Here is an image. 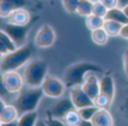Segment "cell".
<instances>
[{"instance_id": "obj_4", "label": "cell", "mask_w": 128, "mask_h": 126, "mask_svg": "<svg viewBox=\"0 0 128 126\" xmlns=\"http://www.w3.org/2000/svg\"><path fill=\"white\" fill-rule=\"evenodd\" d=\"M48 66L43 60L36 59L26 66L24 73V82L28 87H40L47 77Z\"/></svg>"}, {"instance_id": "obj_22", "label": "cell", "mask_w": 128, "mask_h": 126, "mask_svg": "<svg viewBox=\"0 0 128 126\" xmlns=\"http://www.w3.org/2000/svg\"><path fill=\"white\" fill-rule=\"evenodd\" d=\"M92 7H93V2L90 1V0H80L76 13L80 16L88 17V16L92 15Z\"/></svg>"}, {"instance_id": "obj_26", "label": "cell", "mask_w": 128, "mask_h": 126, "mask_svg": "<svg viewBox=\"0 0 128 126\" xmlns=\"http://www.w3.org/2000/svg\"><path fill=\"white\" fill-rule=\"evenodd\" d=\"M107 13H108V8L104 6V4L98 0V1L93 2V7H92V14L96 16H99V17H106Z\"/></svg>"}, {"instance_id": "obj_8", "label": "cell", "mask_w": 128, "mask_h": 126, "mask_svg": "<svg viewBox=\"0 0 128 126\" xmlns=\"http://www.w3.org/2000/svg\"><path fill=\"white\" fill-rule=\"evenodd\" d=\"M1 77L4 87L10 93L19 92L22 90V84H24V79L19 73H17L16 71H8V72H4Z\"/></svg>"}, {"instance_id": "obj_41", "label": "cell", "mask_w": 128, "mask_h": 126, "mask_svg": "<svg viewBox=\"0 0 128 126\" xmlns=\"http://www.w3.org/2000/svg\"><path fill=\"white\" fill-rule=\"evenodd\" d=\"M2 55H4V54H2L1 52H0V61H1V59H2Z\"/></svg>"}, {"instance_id": "obj_32", "label": "cell", "mask_w": 128, "mask_h": 126, "mask_svg": "<svg viewBox=\"0 0 128 126\" xmlns=\"http://www.w3.org/2000/svg\"><path fill=\"white\" fill-rule=\"evenodd\" d=\"M122 60H124V70L125 73L128 77V49L125 50L124 52V56H122Z\"/></svg>"}, {"instance_id": "obj_25", "label": "cell", "mask_w": 128, "mask_h": 126, "mask_svg": "<svg viewBox=\"0 0 128 126\" xmlns=\"http://www.w3.org/2000/svg\"><path fill=\"white\" fill-rule=\"evenodd\" d=\"M0 41L7 46V49H8L9 52L15 51L16 47H17L15 44V42H14V41L11 40L10 36L6 33V31H0Z\"/></svg>"}, {"instance_id": "obj_5", "label": "cell", "mask_w": 128, "mask_h": 126, "mask_svg": "<svg viewBox=\"0 0 128 126\" xmlns=\"http://www.w3.org/2000/svg\"><path fill=\"white\" fill-rule=\"evenodd\" d=\"M40 87L44 91V95L50 98H60L65 90L64 81L55 77H46Z\"/></svg>"}, {"instance_id": "obj_24", "label": "cell", "mask_w": 128, "mask_h": 126, "mask_svg": "<svg viewBox=\"0 0 128 126\" xmlns=\"http://www.w3.org/2000/svg\"><path fill=\"white\" fill-rule=\"evenodd\" d=\"M98 107H96L94 105L93 106H88V107H83V108H80L78 109L79 111L80 116H81L83 119H86V120H91L96 113L98 111Z\"/></svg>"}, {"instance_id": "obj_31", "label": "cell", "mask_w": 128, "mask_h": 126, "mask_svg": "<svg viewBox=\"0 0 128 126\" xmlns=\"http://www.w3.org/2000/svg\"><path fill=\"white\" fill-rule=\"evenodd\" d=\"M101 4H104L108 9L115 8V7L119 6V1L118 0H99Z\"/></svg>"}, {"instance_id": "obj_17", "label": "cell", "mask_w": 128, "mask_h": 126, "mask_svg": "<svg viewBox=\"0 0 128 126\" xmlns=\"http://www.w3.org/2000/svg\"><path fill=\"white\" fill-rule=\"evenodd\" d=\"M63 122L65 123L68 126H81V123L83 120V118L80 116L79 111L76 108L70 110L63 118Z\"/></svg>"}, {"instance_id": "obj_18", "label": "cell", "mask_w": 128, "mask_h": 126, "mask_svg": "<svg viewBox=\"0 0 128 126\" xmlns=\"http://www.w3.org/2000/svg\"><path fill=\"white\" fill-rule=\"evenodd\" d=\"M37 116L38 114L36 110L24 113L18 119V126H35L38 120Z\"/></svg>"}, {"instance_id": "obj_27", "label": "cell", "mask_w": 128, "mask_h": 126, "mask_svg": "<svg viewBox=\"0 0 128 126\" xmlns=\"http://www.w3.org/2000/svg\"><path fill=\"white\" fill-rule=\"evenodd\" d=\"M14 10H16V9L10 4L6 1H0V17H9Z\"/></svg>"}, {"instance_id": "obj_38", "label": "cell", "mask_w": 128, "mask_h": 126, "mask_svg": "<svg viewBox=\"0 0 128 126\" xmlns=\"http://www.w3.org/2000/svg\"><path fill=\"white\" fill-rule=\"evenodd\" d=\"M35 126H48V125L46 124V122H45L44 119H38Z\"/></svg>"}, {"instance_id": "obj_39", "label": "cell", "mask_w": 128, "mask_h": 126, "mask_svg": "<svg viewBox=\"0 0 128 126\" xmlns=\"http://www.w3.org/2000/svg\"><path fill=\"white\" fill-rule=\"evenodd\" d=\"M119 1V7L120 8H122V7H125L126 5H128V0H118Z\"/></svg>"}, {"instance_id": "obj_21", "label": "cell", "mask_w": 128, "mask_h": 126, "mask_svg": "<svg viewBox=\"0 0 128 126\" xmlns=\"http://www.w3.org/2000/svg\"><path fill=\"white\" fill-rule=\"evenodd\" d=\"M91 38L92 41L98 45H104L107 42H108V37L109 35L107 34V32L102 28H98V29H94V31H91Z\"/></svg>"}, {"instance_id": "obj_9", "label": "cell", "mask_w": 128, "mask_h": 126, "mask_svg": "<svg viewBox=\"0 0 128 126\" xmlns=\"http://www.w3.org/2000/svg\"><path fill=\"white\" fill-rule=\"evenodd\" d=\"M55 32L50 25H43L37 32L35 37V44L40 47H50L54 44Z\"/></svg>"}, {"instance_id": "obj_12", "label": "cell", "mask_w": 128, "mask_h": 126, "mask_svg": "<svg viewBox=\"0 0 128 126\" xmlns=\"http://www.w3.org/2000/svg\"><path fill=\"white\" fill-rule=\"evenodd\" d=\"M91 122L93 126H114L112 116L107 109H98Z\"/></svg>"}, {"instance_id": "obj_6", "label": "cell", "mask_w": 128, "mask_h": 126, "mask_svg": "<svg viewBox=\"0 0 128 126\" xmlns=\"http://www.w3.org/2000/svg\"><path fill=\"white\" fill-rule=\"evenodd\" d=\"M28 27L22 26V25H16V24H11V23H8V24L4 26V31L11 37V40L15 42L16 46H22L25 45V41H26L27 37V33H28Z\"/></svg>"}, {"instance_id": "obj_2", "label": "cell", "mask_w": 128, "mask_h": 126, "mask_svg": "<svg viewBox=\"0 0 128 126\" xmlns=\"http://www.w3.org/2000/svg\"><path fill=\"white\" fill-rule=\"evenodd\" d=\"M34 53V47L32 44H26L16 49L15 51L8 52L0 61V71L8 72V71H16L22 68Z\"/></svg>"}, {"instance_id": "obj_14", "label": "cell", "mask_w": 128, "mask_h": 126, "mask_svg": "<svg viewBox=\"0 0 128 126\" xmlns=\"http://www.w3.org/2000/svg\"><path fill=\"white\" fill-rule=\"evenodd\" d=\"M100 93L108 96L114 100L115 97V81L111 75H104L100 80Z\"/></svg>"}, {"instance_id": "obj_15", "label": "cell", "mask_w": 128, "mask_h": 126, "mask_svg": "<svg viewBox=\"0 0 128 126\" xmlns=\"http://www.w3.org/2000/svg\"><path fill=\"white\" fill-rule=\"evenodd\" d=\"M104 19L106 20H116V22L120 23V24H122V25L128 24V17L125 15L122 8H120V7H115V8L108 9V13H107Z\"/></svg>"}, {"instance_id": "obj_33", "label": "cell", "mask_w": 128, "mask_h": 126, "mask_svg": "<svg viewBox=\"0 0 128 126\" xmlns=\"http://www.w3.org/2000/svg\"><path fill=\"white\" fill-rule=\"evenodd\" d=\"M9 91L7 90V88L4 87V82H2V77H0V97H4L8 93Z\"/></svg>"}, {"instance_id": "obj_10", "label": "cell", "mask_w": 128, "mask_h": 126, "mask_svg": "<svg viewBox=\"0 0 128 126\" xmlns=\"http://www.w3.org/2000/svg\"><path fill=\"white\" fill-rule=\"evenodd\" d=\"M94 72H90L86 74L84 82L82 84L83 90L86 92V95L91 98L94 99L100 93V80L97 78V75L93 74Z\"/></svg>"}, {"instance_id": "obj_16", "label": "cell", "mask_w": 128, "mask_h": 126, "mask_svg": "<svg viewBox=\"0 0 128 126\" xmlns=\"http://www.w3.org/2000/svg\"><path fill=\"white\" fill-rule=\"evenodd\" d=\"M18 117V109L16 106L7 105L0 115V123H8L16 120Z\"/></svg>"}, {"instance_id": "obj_20", "label": "cell", "mask_w": 128, "mask_h": 126, "mask_svg": "<svg viewBox=\"0 0 128 126\" xmlns=\"http://www.w3.org/2000/svg\"><path fill=\"white\" fill-rule=\"evenodd\" d=\"M104 24V17H99L96 15H90L86 18V25L90 31H94L98 28H102Z\"/></svg>"}, {"instance_id": "obj_19", "label": "cell", "mask_w": 128, "mask_h": 126, "mask_svg": "<svg viewBox=\"0 0 128 126\" xmlns=\"http://www.w3.org/2000/svg\"><path fill=\"white\" fill-rule=\"evenodd\" d=\"M122 26H124V25L116 22V20H106L104 19V29L107 32V34H108L109 36H117V35H120Z\"/></svg>"}, {"instance_id": "obj_29", "label": "cell", "mask_w": 128, "mask_h": 126, "mask_svg": "<svg viewBox=\"0 0 128 126\" xmlns=\"http://www.w3.org/2000/svg\"><path fill=\"white\" fill-rule=\"evenodd\" d=\"M46 122V124L48 126H68L62 119H58V118H54V117H48L46 119H44Z\"/></svg>"}, {"instance_id": "obj_43", "label": "cell", "mask_w": 128, "mask_h": 126, "mask_svg": "<svg viewBox=\"0 0 128 126\" xmlns=\"http://www.w3.org/2000/svg\"><path fill=\"white\" fill-rule=\"evenodd\" d=\"M0 126H1V124H0Z\"/></svg>"}, {"instance_id": "obj_37", "label": "cell", "mask_w": 128, "mask_h": 126, "mask_svg": "<svg viewBox=\"0 0 128 126\" xmlns=\"http://www.w3.org/2000/svg\"><path fill=\"white\" fill-rule=\"evenodd\" d=\"M7 105L4 104V99H2L1 97H0V115H1V113H2V110L4 109V107H6Z\"/></svg>"}, {"instance_id": "obj_28", "label": "cell", "mask_w": 128, "mask_h": 126, "mask_svg": "<svg viewBox=\"0 0 128 126\" xmlns=\"http://www.w3.org/2000/svg\"><path fill=\"white\" fill-rule=\"evenodd\" d=\"M80 0H62L63 7L68 13H76Z\"/></svg>"}, {"instance_id": "obj_7", "label": "cell", "mask_w": 128, "mask_h": 126, "mask_svg": "<svg viewBox=\"0 0 128 126\" xmlns=\"http://www.w3.org/2000/svg\"><path fill=\"white\" fill-rule=\"evenodd\" d=\"M70 98L76 109L88 107V106H93L94 105L93 104V100L86 95V92L83 90L82 86L72 87L70 90Z\"/></svg>"}, {"instance_id": "obj_23", "label": "cell", "mask_w": 128, "mask_h": 126, "mask_svg": "<svg viewBox=\"0 0 128 126\" xmlns=\"http://www.w3.org/2000/svg\"><path fill=\"white\" fill-rule=\"evenodd\" d=\"M112 99L109 98L108 96L104 95V93H99L97 97L93 99V104L96 107H98L99 109H108L111 106Z\"/></svg>"}, {"instance_id": "obj_40", "label": "cell", "mask_w": 128, "mask_h": 126, "mask_svg": "<svg viewBox=\"0 0 128 126\" xmlns=\"http://www.w3.org/2000/svg\"><path fill=\"white\" fill-rule=\"evenodd\" d=\"M122 10H124V13H125V15L128 17V5H126L125 7H122Z\"/></svg>"}, {"instance_id": "obj_1", "label": "cell", "mask_w": 128, "mask_h": 126, "mask_svg": "<svg viewBox=\"0 0 128 126\" xmlns=\"http://www.w3.org/2000/svg\"><path fill=\"white\" fill-rule=\"evenodd\" d=\"M90 72L102 73V69L97 64L90 62L74 63L64 71L63 81L65 83V86L68 87L82 86L86 74Z\"/></svg>"}, {"instance_id": "obj_34", "label": "cell", "mask_w": 128, "mask_h": 126, "mask_svg": "<svg viewBox=\"0 0 128 126\" xmlns=\"http://www.w3.org/2000/svg\"><path fill=\"white\" fill-rule=\"evenodd\" d=\"M120 36L124 37V38H126V40H128V24L122 26V32H120Z\"/></svg>"}, {"instance_id": "obj_13", "label": "cell", "mask_w": 128, "mask_h": 126, "mask_svg": "<svg viewBox=\"0 0 128 126\" xmlns=\"http://www.w3.org/2000/svg\"><path fill=\"white\" fill-rule=\"evenodd\" d=\"M8 18H9V23L16 24V25H22V26L27 25L29 23V20H30L29 13L24 8H19L14 10L12 14Z\"/></svg>"}, {"instance_id": "obj_3", "label": "cell", "mask_w": 128, "mask_h": 126, "mask_svg": "<svg viewBox=\"0 0 128 126\" xmlns=\"http://www.w3.org/2000/svg\"><path fill=\"white\" fill-rule=\"evenodd\" d=\"M43 95L44 91L42 87H29L28 89L20 90V93L15 100V106L17 107L18 111L22 114L36 110Z\"/></svg>"}, {"instance_id": "obj_42", "label": "cell", "mask_w": 128, "mask_h": 126, "mask_svg": "<svg viewBox=\"0 0 128 126\" xmlns=\"http://www.w3.org/2000/svg\"><path fill=\"white\" fill-rule=\"evenodd\" d=\"M90 1H92V2H96V1H98V0H90Z\"/></svg>"}, {"instance_id": "obj_35", "label": "cell", "mask_w": 128, "mask_h": 126, "mask_svg": "<svg viewBox=\"0 0 128 126\" xmlns=\"http://www.w3.org/2000/svg\"><path fill=\"white\" fill-rule=\"evenodd\" d=\"M0 52H1V53L4 54V55H6V54L9 52V51H8V49H7V46L1 42V41H0Z\"/></svg>"}, {"instance_id": "obj_36", "label": "cell", "mask_w": 128, "mask_h": 126, "mask_svg": "<svg viewBox=\"0 0 128 126\" xmlns=\"http://www.w3.org/2000/svg\"><path fill=\"white\" fill-rule=\"evenodd\" d=\"M0 124H1V126H18V119L8 123H0Z\"/></svg>"}, {"instance_id": "obj_30", "label": "cell", "mask_w": 128, "mask_h": 126, "mask_svg": "<svg viewBox=\"0 0 128 126\" xmlns=\"http://www.w3.org/2000/svg\"><path fill=\"white\" fill-rule=\"evenodd\" d=\"M0 1H6L8 4H10L11 6L15 9H19V8H24L26 6V0H0Z\"/></svg>"}, {"instance_id": "obj_11", "label": "cell", "mask_w": 128, "mask_h": 126, "mask_svg": "<svg viewBox=\"0 0 128 126\" xmlns=\"http://www.w3.org/2000/svg\"><path fill=\"white\" fill-rule=\"evenodd\" d=\"M74 108L75 107H74V105H73L71 98L70 99H63V100H60L58 102H56L51 108V110L48 111V114L51 115V117L63 119L64 116L70 110H72V109H74Z\"/></svg>"}]
</instances>
